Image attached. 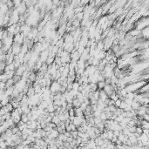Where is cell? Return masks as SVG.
<instances>
[{
    "instance_id": "cell-1",
    "label": "cell",
    "mask_w": 149,
    "mask_h": 149,
    "mask_svg": "<svg viewBox=\"0 0 149 149\" xmlns=\"http://www.w3.org/2000/svg\"><path fill=\"white\" fill-rule=\"evenodd\" d=\"M148 24H149V19H148V17H142L141 18L137 21L134 25V28L137 30H142L143 28L147 27L148 26Z\"/></svg>"
},
{
    "instance_id": "cell-2",
    "label": "cell",
    "mask_w": 149,
    "mask_h": 149,
    "mask_svg": "<svg viewBox=\"0 0 149 149\" xmlns=\"http://www.w3.org/2000/svg\"><path fill=\"white\" fill-rule=\"evenodd\" d=\"M60 59H61V62L64 64H69L70 62L72 61V58H71V54H70L69 51H66V50H64L62 51L61 54L59 56Z\"/></svg>"
},
{
    "instance_id": "cell-3",
    "label": "cell",
    "mask_w": 149,
    "mask_h": 149,
    "mask_svg": "<svg viewBox=\"0 0 149 149\" xmlns=\"http://www.w3.org/2000/svg\"><path fill=\"white\" fill-rule=\"evenodd\" d=\"M60 86H61V85H60L59 83H58V81H57V80H53V81L51 82V85H50V86H49V90H50V92H51V93L55 94V93H58Z\"/></svg>"
},
{
    "instance_id": "cell-4",
    "label": "cell",
    "mask_w": 149,
    "mask_h": 149,
    "mask_svg": "<svg viewBox=\"0 0 149 149\" xmlns=\"http://www.w3.org/2000/svg\"><path fill=\"white\" fill-rule=\"evenodd\" d=\"M21 47H22V45L16 43V42H13L12 46L11 47V51L13 55H18L21 51Z\"/></svg>"
},
{
    "instance_id": "cell-5",
    "label": "cell",
    "mask_w": 149,
    "mask_h": 149,
    "mask_svg": "<svg viewBox=\"0 0 149 149\" xmlns=\"http://www.w3.org/2000/svg\"><path fill=\"white\" fill-rule=\"evenodd\" d=\"M140 33H141V36L143 37L144 38L146 39H148V37H149V28L148 26L147 27L143 28L142 30H140Z\"/></svg>"
},
{
    "instance_id": "cell-6",
    "label": "cell",
    "mask_w": 149,
    "mask_h": 149,
    "mask_svg": "<svg viewBox=\"0 0 149 149\" xmlns=\"http://www.w3.org/2000/svg\"><path fill=\"white\" fill-rule=\"evenodd\" d=\"M72 104H73V107H79L80 105H81V102H80V100L78 99L77 98H73V101H72Z\"/></svg>"
},
{
    "instance_id": "cell-7",
    "label": "cell",
    "mask_w": 149,
    "mask_h": 149,
    "mask_svg": "<svg viewBox=\"0 0 149 149\" xmlns=\"http://www.w3.org/2000/svg\"><path fill=\"white\" fill-rule=\"evenodd\" d=\"M107 98H108V95L106 94L103 90H99V99H100L102 101H105Z\"/></svg>"
},
{
    "instance_id": "cell-8",
    "label": "cell",
    "mask_w": 149,
    "mask_h": 149,
    "mask_svg": "<svg viewBox=\"0 0 149 149\" xmlns=\"http://www.w3.org/2000/svg\"><path fill=\"white\" fill-rule=\"evenodd\" d=\"M75 116H84V111L80 107H75Z\"/></svg>"
},
{
    "instance_id": "cell-9",
    "label": "cell",
    "mask_w": 149,
    "mask_h": 149,
    "mask_svg": "<svg viewBox=\"0 0 149 149\" xmlns=\"http://www.w3.org/2000/svg\"><path fill=\"white\" fill-rule=\"evenodd\" d=\"M140 104L139 103V102H137L136 100L133 99V102H132V104H131V107L133 108V110H137L139 107H140Z\"/></svg>"
},
{
    "instance_id": "cell-10",
    "label": "cell",
    "mask_w": 149,
    "mask_h": 149,
    "mask_svg": "<svg viewBox=\"0 0 149 149\" xmlns=\"http://www.w3.org/2000/svg\"><path fill=\"white\" fill-rule=\"evenodd\" d=\"M105 80H102V81H98L97 82V87H98V90H102L105 86Z\"/></svg>"
},
{
    "instance_id": "cell-11",
    "label": "cell",
    "mask_w": 149,
    "mask_h": 149,
    "mask_svg": "<svg viewBox=\"0 0 149 149\" xmlns=\"http://www.w3.org/2000/svg\"><path fill=\"white\" fill-rule=\"evenodd\" d=\"M51 122L55 123L56 125H58V123L60 122V120H59V118H58V115H54V116L51 118Z\"/></svg>"
},
{
    "instance_id": "cell-12",
    "label": "cell",
    "mask_w": 149,
    "mask_h": 149,
    "mask_svg": "<svg viewBox=\"0 0 149 149\" xmlns=\"http://www.w3.org/2000/svg\"><path fill=\"white\" fill-rule=\"evenodd\" d=\"M74 17H75L74 18H77V19H78V20H80V21H81L82 18H83V17H84V12H83V11H81V12L76 13Z\"/></svg>"
},
{
    "instance_id": "cell-13",
    "label": "cell",
    "mask_w": 149,
    "mask_h": 149,
    "mask_svg": "<svg viewBox=\"0 0 149 149\" xmlns=\"http://www.w3.org/2000/svg\"><path fill=\"white\" fill-rule=\"evenodd\" d=\"M99 118L102 121H105V120H107V115H106V113H105V112H101V113H100L99 115Z\"/></svg>"
},
{
    "instance_id": "cell-14",
    "label": "cell",
    "mask_w": 149,
    "mask_h": 149,
    "mask_svg": "<svg viewBox=\"0 0 149 149\" xmlns=\"http://www.w3.org/2000/svg\"><path fill=\"white\" fill-rule=\"evenodd\" d=\"M68 113H69V116L70 117H73L75 116V112H74V107H72L71 109L68 110Z\"/></svg>"
},
{
    "instance_id": "cell-15",
    "label": "cell",
    "mask_w": 149,
    "mask_h": 149,
    "mask_svg": "<svg viewBox=\"0 0 149 149\" xmlns=\"http://www.w3.org/2000/svg\"><path fill=\"white\" fill-rule=\"evenodd\" d=\"M78 130H74V131H72L71 132V135L72 137H73V139H76L77 137H78Z\"/></svg>"
},
{
    "instance_id": "cell-16",
    "label": "cell",
    "mask_w": 149,
    "mask_h": 149,
    "mask_svg": "<svg viewBox=\"0 0 149 149\" xmlns=\"http://www.w3.org/2000/svg\"><path fill=\"white\" fill-rule=\"evenodd\" d=\"M121 101H122V100L120 99H118L114 101V105L116 106V107H120V104H121Z\"/></svg>"
},
{
    "instance_id": "cell-17",
    "label": "cell",
    "mask_w": 149,
    "mask_h": 149,
    "mask_svg": "<svg viewBox=\"0 0 149 149\" xmlns=\"http://www.w3.org/2000/svg\"><path fill=\"white\" fill-rule=\"evenodd\" d=\"M142 120L149 121V113H145V114L142 115Z\"/></svg>"
},
{
    "instance_id": "cell-18",
    "label": "cell",
    "mask_w": 149,
    "mask_h": 149,
    "mask_svg": "<svg viewBox=\"0 0 149 149\" xmlns=\"http://www.w3.org/2000/svg\"><path fill=\"white\" fill-rule=\"evenodd\" d=\"M135 128H136V125H133V126H128V129H129V132L131 133H135Z\"/></svg>"
},
{
    "instance_id": "cell-19",
    "label": "cell",
    "mask_w": 149,
    "mask_h": 149,
    "mask_svg": "<svg viewBox=\"0 0 149 149\" xmlns=\"http://www.w3.org/2000/svg\"><path fill=\"white\" fill-rule=\"evenodd\" d=\"M113 135H115V136H117L118 137L119 135H120V132L121 131H120V130H113Z\"/></svg>"
}]
</instances>
